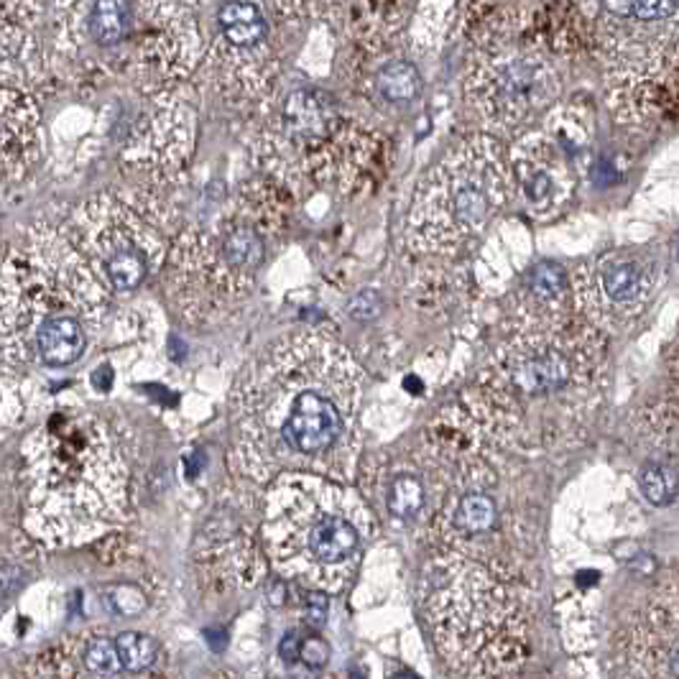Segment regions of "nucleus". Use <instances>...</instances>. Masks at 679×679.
Here are the masks:
<instances>
[{
    "label": "nucleus",
    "mask_w": 679,
    "mask_h": 679,
    "mask_svg": "<svg viewBox=\"0 0 679 679\" xmlns=\"http://www.w3.org/2000/svg\"><path fill=\"white\" fill-rule=\"evenodd\" d=\"M371 511L325 475L288 473L269 483L261 536L279 575L338 592L361 565Z\"/></svg>",
    "instance_id": "6"
},
{
    "label": "nucleus",
    "mask_w": 679,
    "mask_h": 679,
    "mask_svg": "<svg viewBox=\"0 0 679 679\" xmlns=\"http://www.w3.org/2000/svg\"><path fill=\"white\" fill-rule=\"evenodd\" d=\"M61 273L98 307L146 284L171 253V215L159 197L105 190L84 200L59 233L42 230Z\"/></svg>",
    "instance_id": "5"
},
{
    "label": "nucleus",
    "mask_w": 679,
    "mask_h": 679,
    "mask_svg": "<svg viewBox=\"0 0 679 679\" xmlns=\"http://www.w3.org/2000/svg\"><path fill=\"white\" fill-rule=\"evenodd\" d=\"M82 661L92 675L115 677L123 669L118 642H111L107 636H92L82 649Z\"/></svg>",
    "instance_id": "24"
},
{
    "label": "nucleus",
    "mask_w": 679,
    "mask_h": 679,
    "mask_svg": "<svg viewBox=\"0 0 679 679\" xmlns=\"http://www.w3.org/2000/svg\"><path fill=\"white\" fill-rule=\"evenodd\" d=\"M378 95L392 105H409L419 98L421 77L411 61H392L378 72Z\"/></svg>",
    "instance_id": "19"
},
{
    "label": "nucleus",
    "mask_w": 679,
    "mask_h": 679,
    "mask_svg": "<svg viewBox=\"0 0 679 679\" xmlns=\"http://www.w3.org/2000/svg\"><path fill=\"white\" fill-rule=\"evenodd\" d=\"M606 19L619 23H636V26H652L672 19L679 8V0H600Z\"/></svg>",
    "instance_id": "18"
},
{
    "label": "nucleus",
    "mask_w": 679,
    "mask_h": 679,
    "mask_svg": "<svg viewBox=\"0 0 679 679\" xmlns=\"http://www.w3.org/2000/svg\"><path fill=\"white\" fill-rule=\"evenodd\" d=\"M26 532L80 546L128 521L131 467L115 429L90 411H54L21 448Z\"/></svg>",
    "instance_id": "2"
},
{
    "label": "nucleus",
    "mask_w": 679,
    "mask_h": 679,
    "mask_svg": "<svg viewBox=\"0 0 679 679\" xmlns=\"http://www.w3.org/2000/svg\"><path fill=\"white\" fill-rule=\"evenodd\" d=\"M115 642H118L123 669H128V672H134V675L146 672V669H151L156 661H159L161 649L151 636L136 634V631H126V634L115 636Z\"/></svg>",
    "instance_id": "23"
},
{
    "label": "nucleus",
    "mask_w": 679,
    "mask_h": 679,
    "mask_svg": "<svg viewBox=\"0 0 679 679\" xmlns=\"http://www.w3.org/2000/svg\"><path fill=\"white\" fill-rule=\"evenodd\" d=\"M421 608L442 659L467 679H494L527 657V623L509 588L480 562L440 557L421 577Z\"/></svg>",
    "instance_id": "7"
},
{
    "label": "nucleus",
    "mask_w": 679,
    "mask_h": 679,
    "mask_svg": "<svg viewBox=\"0 0 679 679\" xmlns=\"http://www.w3.org/2000/svg\"><path fill=\"white\" fill-rule=\"evenodd\" d=\"M302 0H223L207 72L217 92L233 100L267 95L302 29Z\"/></svg>",
    "instance_id": "11"
},
{
    "label": "nucleus",
    "mask_w": 679,
    "mask_h": 679,
    "mask_svg": "<svg viewBox=\"0 0 679 679\" xmlns=\"http://www.w3.org/2000/svg\"><path fill=\"white\" fill-rule=\"evenodd\" d=\"M646 294L642 263L629 253H608L580 273L577 299L596 322H615L634 315Z\"/></svg>",
    "instance_id": "15"
},
{
    "label": "nucleus",
    "mask_w": 679,
    "mask_h": 679,
    "mask_svg": "<svg viewBox=\"0 0 679 679\" xmlns=\"http://www.w3.org/2000/svg\"><path fill=\"white\" fill-rule=\"evenodd\" d=\"M302 657L309 661L312 665V659H317V665H325L327 661V646L322 644V642H317V638H312V642H307L302 646Z\"/></svg>",
    "instance_id": "25"
},
{
    "label": "nucleus",
    "mask_w": 679,
    "mask_h": 679,
    "mask_svg": "<svg viewBox=\"0 0 679 679\" xmlns=\"http://www.w3.org/2000/svg\"><path fill=\"white\" fill-rule=\"evenodd\" d=\"M496 503L486 494H467L457 501L452 511V527L465 536H483L488 534L496 524Z\"/></svg>",
    "instance_id": "20"
},
{
    "label": "nucleus",
    "mask_w": 679,
    "mask_h": 679,
    "mask_svg": "<svg viewBox=\"0 0 679 679\" xmlns=\"http://www.w3.org/2000/svg\"><path fill=\"white\" fill-rule=\"evenodd\" d=\"M138 111L121 123L123 159L148 174H169L182 167L192 151V113L186 105H179L171 92H138Z\"/></svg>",
    "instance_id": "14"
},
{
    "label": "nucleus",
    "mask_w": 679,
    "mask_h": 679,
    "mask_svg": "<svg viewBox=\"0 0 679 679\" xmlns=\"http://www.w3.org/2000/svg\"><path fill=\"white\" fill-rule=\"evenodd\" d=\"M98 309L54 263L42 238L29 251H8L3 271V363L67 369L88 350Z\"/></svg>",
    "instance_id": "9"
},
{
    "label": "nucleus",
    "mask_w": 679,
    "mask_h": 679,
    "mask_svg": "<svg viewBox=\"0 0 679 679\" xmlns=\"http://www.w3.org/2000/svg\"><path fill=\"white\" fill-rule=\"evenodd\" d=\"M286 223L284 194L271 182H251L207 220L174 236L167 294L177 315L190 325H217L236 315Z\"/></svg>",
    "instance_id": "3"
},
{
    "label": "nucleus",
    "mask_w": 679,
    "mask_h": 679,
    "mask_svg": "<svg viewBox=\"0 0 679 679\" xmlns=\"http://www.w3.org/2000/svg\"><path fill=\"white\" fill-rule=\"evenodd\" d=\"M638 488L652 506H669L679 494L677 465L669 460H649L638 473Z\"/></svg>",
    "instance_id": "21"
},
{
    "label": "nucleus",
    "mask_w": 679,
    "mask_h": 679,
    "mask_svg": "<svg viewBox=\"0 0 679 679\" xmlns=\"http://www.w3.org/2000/svg\"><path fill=\"white\" fill-rule=\"evenodd\" d=\"M513 192L511 156L478 134L450 148L421 179L404 220V244L417 256H452L478 238Z\"/></svg>",
    "instance_id": "8"
},
{
    "label": "nucleus",
    "mask_w": 679,
    "mask_h": 679,
    "mask_svg": "<svg viewBox=\"0 0 679 679\" xmlns=\"http://www.w3.org/2000/svg\"><path fill=\"white\" fill-rule=\"evenodd\" d=\"M559 77L540 54L524 49L490 52L465 75V103L496 134L524 126L557 98Z\"/></svg>",
    "instance_id": "12"
},
{
    "label": "nucleus",
    "mask_w": 679,
    "mask_h": 679,
    "mask_svg": "<svg viewBox=\"0 0 679 679\" xmlns=\"http://www.w3.org/2000/svg\"><path fill=\"white\" fill-rule=\"evenodd\" d=\"M552 118L540 134L527 136L511 154L513 190L529 213L552 215L567 205L575 190L577 161L582 156L580 123Z\"/></svg>",
    "instance_id": "13"
},
{
    "label": "nucleus",
    "mask_w": 679,
    "mask_h": 679,
    "mask_svg": "<svg viewBox=\"0 0 679 679\" xmlns=\"http://www.w3.org/2000/svg\"><path fill=\"white\" fill-rule=\"evenodd\" d=\"M425 509V486L417 475L401 473L388 483V511L396 519H411Z\"/></svg>",
    "instance_id": "22"
},
{
    "label": "nucleus",
    "mask_w": 679,
    "mask_h": 679,
    "mask_svg": "<svg viewBox=\"0 0 679 679\" xmlns=\"http://www.w3.org/2000/svg\"><path fill=\"white\" fill-rule=\"evenodd\" d=\"M600 348L590 330L567 325V317H519L509 338L490 355L475 392L465 396L467 417L501 440L534 434V414H540V434H554L550 401L569 407L585 401L596 386Z\"/></svg>",
    "instance_id": "4"
},
{
    "label": "nucleus",
    "mask_w": 679,
    "mask_h": 679,
    "mask_svg": "<svg viewBox=\"0 0 679 679\" xmlns=\"http://www.w3.org/2000/svg\"><path fill=\"white\" fill-rule=\"evenodd\" d=\"M3 179L13 182L26 174L38 148V111L34 98L3 75Z\"/></svg>",
    "instance_id": "16"
},
{
    "label": "nucleus",
    "mask_w": 679,
    "mask_h": 679,
    "mask_svg": "<svg viewBox=\"0 0 679 679\" xmlns=\"http://www.w3.org/2000/svg\"><path fill=\"white\" fill-rule=\"evenodd\" d=\"M677 636H679V634H677ZM669 667H672V675H675V679H679V638H675L672 657H669Z\"/></svg>",
    "instance_id": "26"
},
{
    "label": "nucleus",
    "mask_w": 679,
    "mask_h": 679,
    "mask_svg": "<svg viewBox=\"0 0 679 679\" xmlns=\"http://www.w3.org/2000/svg\"><path fill=\"white\" fill-rule=\"evenodd\" d=\"M332 19L363 46L388 42L407 21L414 0H327Z\"/></svg>",
    "instance_id": "17"
},
{
    "label": "nucleus",
    "mask_w": 679,
    "mask_h": 679,
    "mask_svg": "<svg viewBox=\"0 0 679 679\" xmlns=\"http://www.w3.org/2000/svg\"><path fill=\"white\" fill-rule=\"evenodd\" d=\"M363 373L340 342L292 332L248 365L233 396L236 457L259 483L353 471Z\"/></svg>",
    "instance_id": "1"
},
{
    "label": "nucleus",
    "mask_w": 679,
    "mask_h": 679,
    "mask_svg": "<svg viewBox=\"0 0 679 679\" xmlns=\"http://www.w3.org/2000/svg\"><path fill=\"white\" fill-rule=\"evenodd\" d=\"M256 144L271 177L340 184L342 190L363 184L365 171L378 161L371 131L350 123L340 105L317 88H296L276 100Z\"/></svg>",
    "instance_id": "10"
}]
</instances>
